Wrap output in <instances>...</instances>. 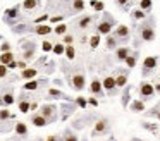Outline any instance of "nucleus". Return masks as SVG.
Here are the masks:
<instances>
[{
    "instance_id": "4468645a",
    "label": "nucleus",
    "mask_w": 160,
    "mask_h": 141,
    "mask_svg": "<svg viewBox=\"0 0 160 141\" xmlns=\"http://www.w3.org/2000/svg\"><path fill=\"white\" fill-rule=\"evenodd\" d=\"M31 31L36 33V35H50L53 29L50 26H47V24H36L35 28H31Z\"/></svg>"
},
{
    "instance_id": "de8ad7c7",
    "label": "nucleus",
    "mask_w": 160,
    "mask_h": 141,
    "mask_svg": "<svg viewBox=\"0 0 160 141\" xmlns=\"http://www.w3.org/2000/svg\"><path fill=\"white\" fill-rule=\"evenodd\" d=\"M127 101H129V88L126 90V93H124V98H122V105H127Z\"/></svg>"
},
{
    "instance_id": "20e7f679",
    "label": "nucleus",
    "mask_w": 160,
    "mask_h": 141,
    "mask_svg": "<svg viewBox=\"0 0 160 141\" xmlns=\"http://www.w3.org/2000/svg\"><path fill=\"white\" fill-rule=\"evenodd\" d=\"M114 24H115V19H114L112 16L105 14L103 21L98 24V35H110V31H112Z\"/></svg>"
},
{
    "instance_id": "6e6552de",
    "label": "nucleus",
    "mask_w": 160,
    "mask_h": 141,
    "mask_svg": "<svg viewBox=\"0 0 160 141\" xmlns=\"http://www.w3.org/2000/svg\"><path fill=\"white\" fill-rule=\"evenodd\" d=\"M41 5V0H24L21 4V9L28 10V12H33V10H36Z\"/></svg>"
},
{
    "instance_id": "393cba45",
    "label": "nucleus",
    "mask_w": 160,
    "mask_h": 141,
    "mask_svg": "<svg viewBox=\"0 0 160 141\" xmlns=\"http://www.w3.org/2000/svg\"><path fill=\"white\" fill-rule=\"evenodd\" d=\"M64 55H65L67 59H69V60H72V59L76 57V50H74V47H72V45H65Z\"/></svg>"
},
{
    "instance_id": "f704fd0d",
    "label": "nucleus",
    "mask_w": 160,
    "mask_h": 141,
    "mask_svg": "<svg viewBox=\"0 0 160 141\" xmlns=\"http://www.w3.org/2000/svg\"><path fill=\"white\" fill-rule=\"evenodd\" d=\"M53 53H55V55H64V50H65V47L62 43H57V45H53Z\"/></svg>"
},
{
    "instance_id": "a19ab883",
    "label": "nucleus",
    "mask_w": 160,
    "mask_h": 141,
    "mask_svg": "<svg viewBox=\"0 0 160 141\" xmlns=\"http://www.w3.org/2000/svg\"><path fill=\"white\" fill-rule=\"evenodd\" d=\"M45 21H48V14H43V16H40V17H36V19H35L36 24H43Z\"/></svg>"
},
{
    "instance_id": "ea45409f",
    "label": "nucleus",
    "mask_w": 160,
    "mask_h": 141,
    "mask_svg": "<svg viewBox=\"0 0 160 141\" xmlns=\"http://www.w3.org/2000/svg\"><path fill=\"white\" fill-rule=\"evenodd\" d=\"M64 141H78V136H76V134H72V132H65Z\"/></svg>"
},
{
    "instance_id": "4d7b16f0",
    "label": "nucleus",
    "mask_w": 160,
    "mask_h": 141,
    "mask_svg": "<svg viewBox=\"0 0 160 141\" xmlns=\"http://www.w3.org/2000/svg\"><path fill=\"white\" fill-rule=\"evenodd\" d=\"M0 40H2V36H0Z\"/></svg>"
},
{
    "instance_id": "bb28decb",
    "label": "nucleus",
    "mask_w": 160,
    "mask_h": 141,
    "mask_svg": "<svg viewBox=\"0 0 160 141\" xmlns=\"http://www.w3.org/2000/svg\"><path fill=\"white\" fill-rule=\"evenodd\" d=\"M117 38L115 36H110V35H107V48L108 50H114V48H117Z\"/></svg>"
},
{
    "instance_id": "a211bd4d",
    "label": "nucleus",
    "mask_w": 160,
    "mask_h": 141,
    "mask_svg": "<svg viewBox=\"0 0 160 141\" xmlns=\"http://www.w3.org/2000/svg\"><path fill=\"white\" fill-rule=\"evenodd\" d=\"M16 134L21 138H26L28 136V128H26V124L24 122H18L16 124Z\"/></svg>"
},
{
    "instance_id": "a18cd8bd",
    "label": "nucleus",
    "mask_w": 160,
    "mask_h": 141,
    "mask_svg": "<svg viewBox=\"0 0 160 141\" xmlns=\"http://www.w3.org/2000/svg\"><path fill=\"white\" fill-rule=\"evenodd\" d=\"M0 50H2V53H4V52H9V50H10V43H9V41H4V43H2V47H0Z\"/></svg>"
},
{
    "instance_id": "37998d69",
    "label": "nucleus",
    "mask_w": 160,
    "mask_h": 141,
    "mask_svg": "<svg viewBox=\"0 0 160 141\" xmlns=\"http://www.w3.org/2000/svg\"><path fill=\"white\" fill-rule=\"evenodd\" d=\"M143 128L151 131V132H157V124H143Z\"/></svg>"
},
{
    "instance_id": "8fccbe9b",
    "label": "nucleus",
    "mask_w": 160,
    "mask_h": 141,
    "mask_svg": "<svg viewBox=\"0 0 160 141\" xmlns=\"http://www.w3.org/2000/svg\"><path fill=\"white\" fill-rule=\"evenodd\" d=\"M16 67H18V62H16V60H12V62L7 64V69H16Z\"/></svg>"
},
{
    "instance_id": "5701e85b",
    "label": "nucleus",
    "mask_w": 160,
    "mask_h": 141,
    "mask_svg": "<svg viewBox=\"0 0 160 141\" xmlns=\"http://www.w3.org/2000/svg\"><path fill=\"white\" fill-rule=\"evenodd\" d=\"M131 110L133 112H143L145 110V103H143L141 100H134L133 103H131Z\"/></svg>"
},
{
    "instance_id": "f257e3e1",
    "label": "nucleus",
    "mask_w": 160,
    "mask_h": 141,
    "mask_svg": "<svg viewBox=\"0 0 160 141\" xmlns=\"http://www.w3.org/2000/svg\"><path fill=\"white\" fill-rule=\"evenodd\" d=\"M153 24H155V22L150 17L139 26V36H141L143 41H153L155 40V28H153Z\"/></svg>"
},
{
    "instance_id": "864d4df0",
    "label": "nucleus",
    "mask_w": 160,
    "mask_h": 141,
    "mask_svg": "<svg viewBox=\"0 0 160 141\" xmlns=\"http://www.w3.org/2000/svg\"><path fill=\"white\" fill-rule=\"evenodd\" d=\"M153 88H155V91H157V93H160V83L157 84V86H153Z\"/></svg>"
},
{
    "instance_id": "e433bc0d",
    "label": "nucleus",
    "mask_w": 160,
    "mask_h": 141,
    "mask_svg": "<svg viewBox=\"0 0 160 141\" xmlns=\"http://www.w3.org/2000/svg\"><path fill=\"white\" fill-rule=\"evenodd\" d=\"M98 45H100V35L91 36V38H90V47H91V48H96Z\"/></svg>"
},
{
    "instance_id": "72a5a7b5",
    "label": "nucleus",
    "mask_w": 160,
    "mask_h": 141,
    "mask_svg": "<svg viewBox=\"0 0 160 141\" xmlns=\"http://www.w3.org/2000/svg\"><path fill=\"white\" fill-rule=\"evenodd\" d=\"M2 101H4V103H5V105H12V103H14V95H12V93H5V95H4V98H2Z\"/></svg>"
},
{
    "instance_id": "ddd939ff",
    "label": "nucleus",
    "mask_w": 160,
    "mask_h": 141,
    "mask_svg": "<svg viewBox=\"0 0 160 141\" xmlns=\"http://www.w3.org/2000/svg\"><path fill=\"white\" fill-rule=\"evenodd\" d=\"M83 9H84V2H83V0H72V2H71V7H69V14L72 16V14L83 12Z\"/></svg>"
},
{
    "instance_id": "aec40b11",
    "label": "nucleus",
    "mask_w": 160,
    "mask_h": 141,
    "mask_svg": "<svg viewBox=\"0 0 160 141\" xmlns=\"http://www.w3.org/2000/svg\"><path fill=\"white\" fill-rule=\"evenodd\" d=\"M36 74H38V69H22V72H21V76L24 79H33Z\"/></svg>"
},
{
    "instance_id": "cd10ccee",
    "label": "nucleus",
    "mask_w": 160,
    "mask_h": 141,
    "mask_svg": "<svg viewBox=\"0 0 160 141\" xmlns=\"http://www.w3.org/2000/svg\"><path fill=\"white\" fill-rule=\"evenodd\" d=\"M126 84H127V74H119L115 78V86L122 88V86H126Z\"/></svg>"
},
{
    "instance_id": "c9c22d12",
    "label": "nucleus",
    "mask_w": 160,
    "mask_h": 141,
    "mask_svg": "<svg viewBox=\"0 0 160 141\" xmlns=\"http://www.w3.org/2000/svg\"><path fill=\"white\" fill-rule=\"evenodd\" d=\"M52 48H53V43H52V41L45 40L43 43H41V50H43L45 53H47V52H52Z\"/></svg>"
},
{
    "instance_id": "5fc2aeb1",
    "label": "nucleus",
    "mask_w": 160,
    "mask_h": 141,
    "mask_svg": "<svg viewBox=\"0 0 160 141\" xmlns=\"http://www.w3.org/2000/svg\"><path fill=\"white\" fill-rule=\"evenodd\" d=\"M47 141H55V136H48V139Z\"/></svg>"
},
{
    "instance_id": "58836bf2",
    "label": "nucleus",
    "mask_w": 160,
    "mask_h": 141,
    "mask_svg": "<svg viewBox=\"0 0 160 141\" xmlns=\"http://www.w3.org/2000/svg\"><path fill=\"white\" fill-rule=\"evenodd\" d=\"M48 19H50V22H52V24H59V22H62L64 16H52V17H48Z\"/></svg>"
},
{
    "instance_id": "b1692460",
    "label": "nucleus",
    "mask_w": 160,
    "mask_h": 141,
    "mask_svg": "<svg viewBox=\"0 0 160 141\" xmlns=\"http://www.w3.org/2000/svg\"><path fill=\"white\" fill-rule=\"evenodd\" d=\"M151 7H153V2H151V0H139V9H141V10L150 12Z\"/></svg>"
},
{
    "instance_id": "f3484780",
    "label": "nucleus",
    "mask_w": 160,
    "mask_h": 141,
    "mask_svg": "<svg viewBox=\"0 0 160 141\" xmlns=\"http://www.w3.org/2000/svg\"><path fill=\"white\" fill-rule=\"evenodd\" d=\"M91 22H93V16H83V17L78 21V26L81 28V29H88Z\"/></svg>"
},
{
    "instance_id": "412c9836",
    "label": "nucleus",
    "mask_w": 160,
    "mask_h": 141,
    "mask_svg": "<svg viewBox=\"0 0 160 141\" xmlns=\"http://www.w3.org/2000/svg\"><path fill=\"white\" fill-rule=\"evenodd\" d=\"M14 60V55H12V52H4L2 55H0V64H4V66H7L9 62H12Z\"/></svg>"
},
{
    "instance_id": "6ab92c4d",
    "label": "nucleus",
    "mask_w": 160,
    "mask_h": 141,
    "mask_svg": "<svg viewBox=\"0 0 160 141\" xmlns=\"http://www.w3.org/2000/svg\"><path fill=\"white\" fill-rule=\"evenodd\" d=\"M127 55H131V50L127 48V47H121V48L115 50V57L119 59V60H124Z\"/></svg>"
},
{
    "instance_id": "4c0bfd02",
    "label": "nucleus",
    "mask_w": 160,
    "mask_h": 141,
    "mask_svg": "<svg viewBox=\"0 0 160 141\" xmlns=\"http://www.w3.org/2000/svg\"><path fill=\"white\" fill-rule=\"evenodd\" d=\"M5 119H14V115L9 110H0V120H5Z\"/></svg>"
},
{
    "instance_id": "7c9ffc66",
    "label": "nucleus",
    "mask_w": 160,
    "mask_h": 141,
    "mask_svg": "<svg viewBox=\"0 0 160 141\" xmlns=\"http://www.w3.org/2000/svg\"><path fill=\"white\" fill-rule=\"evenodd\" d=\"M38 86H40V81L31 79V81H28V83L24 84V90H29V91H33V90H36Z\"/></svg>"
},
{
    "instance_id": "c85d7f7f",
    "label": "nucleus",
    "mask_w": 160,
    "mask_h": 141,
    "mask_svg": "<svg viewBox=\"0 0 160 141\" xmlns=\"http://www.w3.org/2000/svg\"><path fill=\"white\" fill-rule=\"evenodd\" d=\"M53 33H55V35H65V33H67V24L59 22V24L53 28Z\"/></svg>"
},
{
    "instance_id": "0eeeda50",
    "label": "nucleus",
    "mask_w": 160,
    "mask_h": 141,
    "mask_svg": "<svg viewBox=\"0 0 160 141\" xmlns=\"http://www.w3.org/2000/svg\"><path fill=\"white\" fill-rule=\"evenodd\" d=\"M71 84H72L74 90H83L84 88V76L81 74V72H76V74L71 76Z\"/></svg>"
},
{
    "instance_id": "c756f323",
    "label": "nucleus",
    "mask_w": 160,
    "mask_h": 141,
    "mask_svg": "<svg viewBox=\"0 0 160 141\" xmlns=\"http://www.w3.org/2000/svg\"><path fill=\"white\" fill-rule=\"evenodd\" d=\"M29 105H31L29 101H28V100H24V98H22V100L19 101V110H21L22 114H28V112H29Z\"/></svg>"
},
{
    "instance_id": "79ce46f5",
    "label": "nucleus",
    "mask_w": 160,
    "mask_h": 141,
    "mask_svg": "<svg viewBox=\"0 0 160 141\" xmlns=\"http://www.w3.org/2000/svg\"><path fill=\"white\" fill-rule=\"evenodd\" d=\"M62 41H64L65 45H72L74 38H72V35H67V33H65V35H64V40H62Z\"/></svg>"
},
{
    "instance_id": "f03ea898",
    "label": "nucleus",
    "mask_w": 160,
    "mask_h": 141,
    "mask_svg": "<svg viewBox=\"0 0 160 141\" xmlns=\"http://www.w3.org/2000/svg\"><path fill=\"white\" fill-rule=\"evenodd\" d=\"M19 19H21V5H14V7H10V9L5 10L4 22H7V24H10V26H14Z\"/></svg>"
},
{
    "instance_id": "6e6d98bb",
    "label": "nucleus",
    "mask_w": 160,
    "mask_h": 141,
    "mask_svg": "<svg viewBox=\"0 0 160 141\" xmlns=\"http://www.w3.org/2000/svg\"><path fill=\"white\" fill-rule=\"evenodd\" d=\"M2 103H4V101H2V98H0V105H2Z\"/></svg>"
},
{
    "instance_id": "423d86ee",
    "label": "nucleus",
    "mask_w": 160,
    "mask_h": 141,
    "mask_svg": "<svg viewBox=\"0 0 160 141\" xmlns=\"http://www.w3.org/2000/svg\"><path fill=\"white\" fill-rule=\"evenodd\" d=\"M139 95L143 98H151L155 95V88H153V84L150 83H141L139 84Z\"/></svg>"
},
{
    "instance_id": "49530a36",
    "label": "nucleus",
    "mask_w": 160,
    "mask_h": 141,
    "mask_svg": "<svg viewBox=\"0 0 160 141\" xmlns=\"http://www.w3.org/2000/svg\"><path fill=\"white\" fill-rule=\"evenodd\" d=\"M7 76V66L0 64V78H5Z\"/></svg>"
},
{
    "instance_id": "f8f14e48",
    "label": "nucleus",
    "mask_w": 160,
    "mask_h": 141,
    "mask_svg": "<svg viewBox=\"0 0 160 141\" xmlns=\"http://www.w3.org/2000/svg\"><path fill=\"white\" fill-rule=\"evenodd\" d=\"M108 129V122L105 119L98 120V122L95 124V129H93V136H98V134H103V132H107Z\"/></svg>"
},
{
    "instance_id": "c03bdc74",
    "label": "nucleus",
    "mask_w": 160,
    "mask_h": 141,
    "mask_svg": "<svg viewBox=\"0 0 160 141\" xmlns=\"http://www.w3.org/2000/svg\"><path fill=\"white\" fill-rule=\"evenodd\" d=\"M76 103H78V105L81 107V109H84V107H86V103H88V101L84 100V98H83V97H79V98H76Z\"/></svg>"
},
{
    "instance_id": "2eb2a0df",
    "label": "nucleus",
    "mask_w": 160,
    "mask_h": 141,
    "mask_svg": "<svg viewBox=\"0 0 160 141\" xmlns=\"http://www.w3.org/2000/svg\"><path fill=\"white\" fill-rule=\"evenodd\" d=\"M31 122L35 124L36 128H45V126L48 124V122H47V119H45V117H43L41 114H35L33 117H31Z\"/></svg>"
},
{
    "instance_id": "9d476101",
    "label": "nucleus",
    "mask_w": 160,
    "mask_h": 141,
    "mask_svg": "<svg viewBox=\"0 0 160 141\" xmlns=\"http://www.w3.org/2000/svg\"><path fill=\"white\" fill-rule=\"evenodd\" d=\"M114 36L117 38V41H119V40H127V38H129V28L124 26V24H121V26L115 29Z\"/></svg>"
},
{
    "instance_id": "4be33fe9",
    "label": "nucleus",
    "mask_w": 160,
    "mask_h": 141,
    "mask_svg": "<svg viewBox=\"0 0 160 141\" xmlns=\"http://www.w3.org/2000/svg\"><path fill=\"white\" fill-rule=\"evenodd\" d=\"M131 17H133L134 21H141V19L146 17V14H145V10H141V9H134L133 12H131Z\"/></svg>"
},
{
    "instance_id": "dca6fc26",
    "label": "nucleus",
    "mask_w": 160,
    "mask_h": 141,
    "mask_svg": "<svg viewBox=\"0 0 160 141\" xmlns=\"http://www.w3.org/2000/svg\"><path fill=\"white\" fill-rule=\"evenodd\" d=\"M90 90H91V93H95V95H100V97H102V93H103V86H102V83H100L98 79H93V81H91Z\"/></svg>"
},
{
    "instance_id": "3c124183",
    "label": "nucleus",
    "mask_w": 160,
    "mask_h": 141,
    "mask_svg": "<svg viewBox=\"0 0 160 141\" xmlns=\"http://www.w3.org/2000/svg\"><path fill=\"white\" fill-rule=\"evenodd\" d=\"M88 103H90V105H93V107H96V105H98L96 98H90V100H88Z\"/></svg>"
},
{
    "instance_id": "39448f33",
    "label": "nucleus",
    "mask_w": 160,
    "mask_h": 141,
    "mask_svg": "<svg viewBox=\"0 0 160 141\" xmlns=\"http://www.w3.org/2000/svg\"><path fill=\"white\" fill-rule=\"evenodd\" d=\"M41 115H43L45 119H47V122H53V120L57 119V107L55 105H50V103H47V105L41 107Z\"/></svg>"
},
{
    "instance_id": "473e14b6",
    "label": "nucleus",
    "mask_w": 160,
    "mask_h": 141,
    "mask_svg": "<svg viewBox=\"0 0 160 141\" xmlns=\"http://www.w3.org/2000/svg\"><path fill=\"white\" fill-rule=\"evenodd\" d=\"M48 95H50L52 98H67L62 91H59V90H53V88H52V90H48Z\"/></svg>"
},
{
    "instance_id": "a878e982",
    "label": "nucleus",
    "mask_w": 160,
    "mask_h": 141,
    "mask_svg": "<svg viewBox=\"0 0 160 141\" xmlns=\"http://www.w3.org/2000/svg\"><path fill=\"white\" fill-rule=\"evenodd\" d=\"M90 5L96 10V12H103V9H105L103 2H100V0H90Z\"/></svg>"
},
{
    "instance_id": "2f4dec72",
    "label": "nucleus",
    "mask_w": 160,
    "mask_h": 141,
    "mask_svg": "<svg viewBox=\"0 0 160 141\" xmlns=\"http://www.w3.org/2000/svg\"><path fill=\"white\" fill-rule=\"evenodd\" d=\"M124 62L127 64V67H129V69H133V67L136 66V55H127V57L124 59Z\"/></svg>"
},
{
    "instance_id": "1a4fd4ad",
    "label": "nucleus",
    "mask_w": 160,
    "mask_h": 141,
    "mask_svg": "<svg viewBox=\"0 0 160 141\" xmlns=\"http://www.w3.org/2000/svg\"><path fill=\"white\" fill-rule=\"evenodd\" d=\"M102 86H103V90H107L108 95H112V93H115V79H114L112 76H107L103 79V83H102Z\"/></svg>"
},
{
    "instance_id": "603ef678",
    "label": "nucleus",
    "mask_w": 160,
    "mask_h": 141,
    "mask_svg": "<svg viewBox=\"0 0 160 141\" xmlns=\"http://www.w3.org/2000/svg\"><path fill=\"white\" fill-rule=\"evenodd\" d=\"M151 115H157V119H160V112L158 110H155V109H153V112H150Z\"/></svg>"
},
{
    "instance_id": "7ed1b4c3",
    "label": "nucleus",
    "mask_w": 160,
    "mask_h": 141,
    "mask_svg": "<svg viewBox=\"0 0 160 141\" xmlns=\"http://www.w3.org/2000/svg\"><path fill=\"white\" fill-rule=\"evenodd\" d=\"M21 47H22V57H24V60H26V62L35 57L36 45H35V41H33V40H22Z\"/></svg>"
},
{
    "instance_id": "09e8293b",
    "label": "nucleus",
    "mask_w": 160,
    "mask_h": 141,
    "mask_svg": "<svg viewBox=\"0 0 160 141\" xmlns=\"http://www.w3.org/2000/svg\"><path fill=\"white\" fill-rule=\"evenodd\" d=\"M117 5H121V7H124V9H127V0H115Z\"/></svg>"
},
{
    "instance_id": "9b49d317",
    "label": "nucleus",
    "mask_w": 160,
    "mask_h": 141,
    "mask_svg": "<svg viewBox=\"0 0 160 141\" xmlns=\"http://www.w3.org/2000/svg\"><path fill=\"white\" fill-rule=\"evenodd\" d=\"M157 67V57H146L145 59V60H143V72H145V74H148V72H150V70H153Z\"/></svg>"
}]
</instances>
